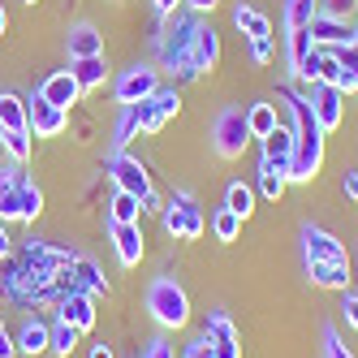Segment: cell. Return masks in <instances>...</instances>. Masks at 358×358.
Returning a JSON list of instances; mask_svg holds the SVG:
<instances>
[{
  "instance_id": "1",
  "label": "cell",
  "mask_w": 358,
  "mask_h": 358,
  "mask_svg": "<svg viewBox=\"0 0 358 358\" xmlns=\"http://www.w3.org/2000/svg\"><path fill=\"white\" fill-rule=\"evenodd\" d=\"M147 311L156 315L160 328H186L190 324V298H186V289L177 285V280L160 276L156 285H151V294H147Z\"/></svg>"
},
{
  "instance_id": "2",
  "label": "cell",
  "mask_w": 358,
  "mask_h": 358,
  "mask_svg": "<svg viewBox=\"0 0 358 358\" xmlns=\"http://www.w3.org/2000/svg\"><path fill=\"white\" fill-rule=\"evenodd\" d=\"M108 177H113L117 190L134 194L143 203V212H160V194H156V186H151V177H147V169L138 160H130V156H121V151H117V156L108 160Z\"/></svg>"
},
{
  "instance_id": "3",
  "label": "cell",
  "mask_w": 358,
  "mask_h": 358,
  "mask_svg": "<svg viewBox=\"0 0 358 358\" xmlns=\"http://www.w3.org/2000/svg\"><path fill=\"white\" fill-rule=\"evenodd\" d=\"M212 138H216V151L224 160H238L242 151L250 147V125H246V108H224L220 117H216V130H212Z\"/></svg>"
},
{
  "instance_id": "4",
  "label": "cell",
  "mask_w": 358,
  "mask_h": 358,
  "mask_svg": "<svg viewBox=\"0 0 358 358\" xmlns=\"http://www.w3.org/2000/svg\"><path fill=\"white\" fill-rule=\"evenodd\" d=\"M220 65V35L212 27H199L194 43H190V61L186 65H177V78L182 83H194L199 73H212Z\"/></svg>"
},
{
  "instance_id": "5",
  "label": "cell",
  "mask_w": 358,
  "mask_h": 358,
  "mask_svg": "<svg viewBox=\"0 0 358 358\" xmlns=\"http://www.w3.org/2000/svg\"><path fill=\"white\" fill-rule=\"evenodd\" d=\"M169 22H173V27H169V39H156V43H160L164 65L177 69V65L190 61V43H194V35H199V13H182V17H169Z\"/></svg>"
},
{
  "instance_id": "6",
  "label": "cell",
  "mask_w": 358,
  "mask_h": 358,
  "mask_svg": "<svg viewBox=\"0 0 358 358\" xmlns=\"http://www.w3.org/2000/svg\"><path fill=\"white\" fill-rule=\"evenodd\" d=\"M160 91V69H151V65H130L117 78V87H113V95H117V104L125 108V104H138V99H151Z\"/></svg>"
},
{
  "instance_id": "7",
  "label": "cell",
  "mask_w": 358,
  "mask_h": 358,
  "mask_svg": "<svg viewBox=\"0 0 358 358\" xmlns=\"http://www.w3.org/2000/svg\"><path fill=\"white\" fill-rule=\"evenodd\" d=\"M311 113H315V125L324 134H332V130H341V121H345V95L337 91V87H328V83H315L311 87Z\"/></svg>"
},
{
  "instance_id": "8",
  "label": "cell",
  "mask_w": 358,
  "mask_h": 358,
  "mask_svg": "<svg viewBox=\"0 0 358 358\" xmlns=\"http://www.w3.org/2000/svg\"><path fill=\"white\" fill-rule=\"evenodd\" d=\"M324 164V130H311V134H298V147H294V164H289V182H311Z\"/></svg>"
},
{
  "instance_id": "9",
  "label": "cell",
  "mask_w": 358,
  "mask_h": 358,
  "mask_svg": "<svg viewBox=\"0 0 358 358\" xmlns=\"http://www.w3.org/2000/svg\"><path fill=\"white\" fill-rule=\"evenodd\" d=\"M27 117H31V134H35V138H57V134L65 130V121H69V113L57 108V104H48L39 91L27 99Z\"/></svg>"
},
{
  "instance_id": "10",
  "label": "cell",
  "mask_w": 358,
  "mask_h": 358,
  "mask_svg": "<svg viewBox=\"0 0 358 358\" xmlns=\"http://www.w3.org/2000/svg\"><path fill=\"white\" fill-rule=\"evenodd\" d=\"M302 255H306V264L311 259H324V264H350L345 259V246L328 234V229H320V224H306L302 229Z\"/></svg>"
},
{
  "instance_id": "11",
  "label": "cell",
  "mask_w": 358,
  "mask_h": 358,
  "mask_svg": "<svg viewBox=\"0 0 358 358\" xmlns=\"http://www.w3.org/2000/svg\"><path fill=\"white\" fill-rule=\"evenodd\" d=\"M203 337L212 341V354L216 358H242V341H238V328L224 311H212L208 315V328H203Z\"/></svg>"
},
{
  "instance_id": "12",
  "label": "cell",
  "mask_w": 358,
  "mask_h": 358,
  "mask_svg": "<svg viewBox=\"0 0 358 358\" xmlns=\"http://www.w3.org/2000/svg\"><path fill=\"white\" fill-rule=\"evenodd\" d=\"M57 311H61L65 324H73L78 332H91V328H95V294H87V289H69V294L57 302Z\"/></svg>"
},
{
  "instance_id": "13",
  "label": "cell",
  "mask_w": 358,
  "mask_h": 358,
  "mask_svg": "<svg viewBox=\"0 0 358 358\" xmlns=\"http://www.w3.org/2000/svg\"><path fill=\"white\" fill-rule=\"evenodd\" d=\"M39 95L48 99V104H57V108L69 113V104H78L83 87H78V78H73L69 69H57V73H48V78L39 83Z\"/></svg>"
},
{
  "instance_id": "14",
  "label": "cell",
  "mask_w": 358,
  "mask_h": 358,
  "mask_svg": "<svg viewBox=\"0 0 358 358\" xmlns=\"http://www.w3.org/2000/svg\"><path fill=\"white\" fill-rule=\"evenodd\" d=\"M294 147H298V134H294V125H285V121H280L276 130L264 138V160H272L276 169H285V177H289V164H294Z\"/></svg>"
},
{
  "instance_id": "15",
  "label": "cell",
  "mask_w": 358,
  "mask_h": 358,
  "mask_svg": "<svg viewBox=\"0 0 358 358\" xmlns=\"http://www.w3.org/2000/svg\"><path fill=\"white\" fill-rule=\"evenodd\" d=\"M22 169H0V220H22Z\"/></svg>"
},
{
  "instance_id": "16",
  "label": "cell",
  "mask_w": 358,
  "mask_h": 358,
  "mask_svg": "<svg viewBox=\"0 0 358 358\" xmlns=\"http://www.w3.org/2000/svg\"><path fill=\"white\" fill-rule=\"evenodd\" d=\"M354 35H358V31L350 27L345 17H324V13H320V17L311 22V39H315V48H341V43H350Z\"/></svg>"
},
{
  "instance_id": "17",
  "label": "cell",
  "mask_w": 358,
  "mask_h": 358,
  "mask_svg": "<svg viewBox=\"0 0 358 358\" xmlns=\"http://www.w3.org/2000/svg\"><path fill=\"white\" fill-rule=\"evenodd\" d=\"M65 48H69V61H87V57H104V35H99L91 22H83V27H73L69 31V39H65Z\"/></svg>"
},
{
  "instance_id": "18",
  "label": "cell",
  "mask_w": 358,
  "mask_h": 358,
  "mask_svg": "<svg viewBox=\"0 0 358 358\" xmlns=\"http://www.w3.org/2000/svg\"><path fill=\"white\" fill-rule=\"evenodd\" d=\"M173 203H177V212H182V238L186 242H199L203 234H208V220H203V208L194 203V194L190 190H177Z\"/></svg>"
},
{
  "instance_id": "19",
  "label": "cell",
  "mask_w": 358,
  "mask_h": 358,
  "mask_svg": "<svg viewBox=\"0 0 358 358\" xmlns=\"http://www.w3.org/2000/svg\"><path fill=\"white\" fill-rule=\"evenodd\" d=\"M306 276H311V285H320V289H350V280H354L350 264H324V259L306 264Z\"/></svg>"
},
{
  "instance_id": "20",
  "label": "cell",
  "mask_w": 358,
  "mask_h": 358,
  "mask_svg": "<svg viewBox=\"0 0 358 358\" xmlns=\"http://www.w3.org/2000/svg\"><path fill=\"white\" fill-rule=\"evenodd\" d=\"M113 242H117V259L125 264V268H138V259H143V229L138 224H113Z\"/></svg>"
},
{
  "instance_id": "21",
  "label": "cell",
  "mask_w": 358,
  "mask_h": 358,
  "mask_svg": "<svg viewBox=\"0 0 358 358\" xmlns=\"http://www.w3.org/2000/svg\"><path fill=\"white\" fill-rule=\"evenodd\" d=\"M234 27H238L246 39H272V22L255 9V5H238V9H234Z\"/></svg>"
},
{
  "instance_id": "22",
  "label": "cell",
  "mask_w": 358,
  "mask_h": 358,
  "mask_svg": "<svg viewBox=\"0 0 358 358\" xmlns=\"http://www.w3.org/2000/svg\"><path fill=\"white\" fill-rule=\"evenodd\" d=\"M48 345H52V328H48L43 320H27V324H22V332H17V350L22 354H43Z\"/></svg>"
},
{
  "instance_id": "23",
  "label": "cell",
  "mask_w": 358,
  "mask_h": 358,
  "mask_svg": "<svg viewBox=\"0 0 358 358\" xmlns=\"http://www.w3.org/2000/svg\"><path fill=\"white\" fill-rule=\"evenodd\" d=\"M285 186H289V177H285V169H276L272 160H259V177H255V194H264V199H280L285 194Z\"/></svg>"
},
{
  "instance_id": "24",
  "label": "cell",
  "mask_w": 358,
  "mask_h": 358,
  "mask_svg": "<svg viewBox=\"0 0 358 358\" xmlns=\"http://www.w3.org/2000/svg\"><path fill=\"white\" fill-rule=\"evenodd\" d=\"M73 280H78V289H87V294H108L104 272H99V264L87 259V255H73Z\"/></svg>"
},
{
  "instance_id": "25",
  "label": "cell",
  "mask_w": 358,
  "mask_h": 358,
  "mask_svg": "<svg viewBox=\"0 0 358 358\" xmlns=\"http://www.w3.org/2000/svg\"><path fill=\"white\" fill-rule=\"evenodd\" d=\"M69 73L78 78V87H83V91H95V87H104V83H108V65H104V57L73 61V65H69Z\"/></svg>"
},
{
  "instance_id": "26",
  "label": "cell",
  "mask_w": 358,
  "mask_h": 358,
  "mask_svg": "<svg viewBox=\"0 0 358 358\" xmlns=\"http://www.w3.org/2000/svg\"><path fill=\"white\" fill-rule=\"evenodd\" d=\"M246 125H250V138H268L276 125H280V113H276V104H250L246 108Z\"/></svg>"
},
{
  "instance_id": "27",
  "label": "cell",
  "mask_w": 358,
  "mask_h": 358,
  "mask_svg": "<svg viewBox=\"0 0 358 358\" xmlns=\"http://www.w3.org/2000/svg\"><path fill=\"white\" fill-rule=\"evenodd\" d=\"M0 130H31L27 99H17V95H0Z\"/></svg>"
},
{
  "instance_id": "28",
  "label": "cell",
  "mask_w": 358,
  "mask_h": 358,
  "mask_svg": "<svg viewBox=\"0 0 358 358\" xmlns=\"http://www.w3.org/2000/svg\"><path fill=\"white\" fill-rule=\"evenodd\" d=\"M320 17V0H285V31H302Z\"/></svg>"
},
{
  "instance_id": "29",
  "label": "cell",
  "mask_w": 358,
  "mask_h": 358,
  "mask_svg": "<svg viewBox=\"0 0 358 358\" xmlns=\"http://www.w3.org/2000/svg\"><path fill=\"white\" fill-rule=\"evenodd\" d=\"M289 43H285V52H289V69H298L306 57L315 52V39H311V27H302V31H289L285 35Z\"/></svg>"
},
{
  "instance_id": "30",
  "label": "cell",
  "mask_w": 358,
  "mask_h": 358,
  "mask_svg": "<svg viewBox=\"0 0 358 358\" xmlns=\"http://www.w3.org/2000/svg\"><path fill=\"white\" fill-rule=\"evenodd\" d=\"M224 208L229 212H238L242 220L255 212V186H246V182H234V186H229L224 190Z\"/></svg>"
},
{
  "instance_id": "31",
  "label": "cell",
  "mask_w": 358,
  "mask_h": 358,
  "mask_svg": "<svg viewBox=\"0 0 358 358\" xmlns=\"http://www.w3.org/2000/svg\"><path fill=\"white\" fill-rule=\"evenodd\" d=\"M134 134H138V113H134V104H125L121 117H117V130H113V147L125 151V147L134 143Z\"/></svg>"
},
{
  "instance_id": "32",
  "label": "cell",
  "mask_w": 358,
  "mask_h": 358,
  "mask_svg": "<svg viewBox=\"0 0 358 358\" xmlns=\"http://www.w3.org/2000/svg\"><path fill=\"white\" fill-rule=\"evenodd\" d=\"M138 216H143V203L134 194L117 190V199H113V224H138Z\"/></svg>"
},
{
  "instance_id": "33",
  "label": "cell",
  "mask_w": 358,
  "mask_h": 358,
  "mask_svg": "<svg viewBox=\"0 0 358 358\" xmlns=\"http://www.w3.org/2000/svg\"><path fill=\"white\" fill-rule=\"evenodd\" d=\"M212 234H216V242H238V234H242V216L229 212V208H220V212L212 216Z\"/></svg>"
},
{
  "instance_id": "34",
  "label": "cell",
  "mask_w": 358,
  "mask_h": 358,
  "mask_svg": "<svg viewBox=\"0 0 358 358\" xmlns=\"http://www.w3.org/2000/svg\"><path fill=\"white\" fill-rule=\"evenodd\" d=\"M78 337H83V332L73 328V324L57 320V328H52V345H48V350H52L57 358H69V354H73V345H78Z\"/></svg>"
},
{
  "instance_id": "35",
  "label": "cell",
  "mask_w": 358,
  "mask_h": 358,
  "mask_svg": "<svg viewBox=\"0 0 358 358\" xmlns=\"http://www.w3.org/2000/svg\"><path fill=\"white\" fill-rule=\"evenodd\" d=\"M0 147H5L17 164L31 160V130H0Z\"/></svg>"
},
{
  "instance_id": "36",
  "label": "cell",
  "mask_w": 358,
  "mask_h": 358,
  "mask_svg": "<svg viewBox=\"0 0 358 358\" xmlns=\"http://www.w3.org/2000/svg\"><path fill=\"white\" fill-rule=\"evenodd\" d=\"M134 113H138V130H143V134H156L160 125H164V113L156 108V99H138Z\"/></svg>"
},
{
  "instance_id": "37",
  "label": "cell",
  "mask_w": 358,
  "mask_h": 358,
  "mask_svg": "<svg viewBox=\"0 0 358 358\" xmlns=\"http://www.w3.org/2000/svg\"><path fill=\"white\" fill-rule=\"evenodd\" d=\"M43 212V190L35 182H22V220H35Z\"/></svg>"
},
{
  "instance_id": "38",
  "label": "cell",
  "mask_w": 358,
  "mask_h": 358,
  "mask_svg": "<svg viewBox=\"0 0 358 358\" xmlns=\"http://www.w3.org/2000/svg\"><path fill=\"white\" fill-rule=\"evenodd\" d=\"M324 358H354V350L341 341L337 324H324Z\"/></svg>"
},
{
  "instance_id": "39",
  "label": "cell",
  "mask_w": 358,
  "mask_h": 358,
  "mask_svg": "<svg viewBox=\"0 0 358 358\" xmlns=\"http://www.w3.org/2000/svg\"><path fill=\"white\" fill-rule=\"evenodd\" d=\"M151 99H156V108L164 113V121H169V117H177V113H182V95H177V87H160V91L151 95Z\"/></svg>"
},
{
  "instance_id": "40",
  "label": "cell",
  "mask_w": 358,
  "mask_h": 358,
  "mask_svg": "<svg viewBox=\"0 0 358 358\" xmlns=\"http://www.w3.org/2000/svg\"><path fill=\"white\" fill-rule=\"evenodd\" d=\"M328 52L337 57V61H341V65H345V69L354 73V78H358V35H354L350 43H341V48H328Z\"/></svg>"
},
{
  "instance_id": "41",
  "label": "cell",
  "mask_w": 358,
  "mask_h": 358,
  "mask_svg": "<svg viewBox=\"0 0 358 358\" xmlns=\"http://www.w3.org/2000/svg\"><path fill=\"white\" fill-rule=\"evenodd\" d=\"M160 224H164V234L182 238V212H177V203H169V208H160Z\"/></svg>"
},
{
  "instance_id": "42",
  "label": "cell",
  "mask_w": 358,
  "mask_h": 358,
  "mask_svg": "<svg viewBox=\"0 0 358 358\" xmlns=\"http://www.w3.org/2000/svg\"><path fill=\"white\" fill-rule=\"evenodd\" d=\"M341 311H345V324L358 332V294H350V289H341Z\"/></svg>"
},
{
  "instance_id": "43",
  "label": "cell",
  "mask_w": 358,
  "mask_h": 358,
  "mask_svg": "<svg viewBox=\"0 0 358 358\" xmlns=\"http://www.w3.org/2000/svg\"><path fill=\"white\" fill-rule=\"evenodd\" d=\"M250 61L255 65H268L272 61V39H250Z\"/></svg>"
},
{
  "instance_id": "44",
  "label": "cell",
  "mask_w": 358,
  "mask_h": 358,
  "mask_svg": "<svg viewBox=\"0 0 358 358\" xmlns=\"http://www.w3.org/2000/svg\"><path fill=\"white\" fill-rule=\"evenodd\" d=\"M350 9H354V0H328L320 13H324V17H345V22H350Z\"/></svg>"
},
{
  "instance_id": "45",
  "label": "cell",
  "mask_w": 358,
  "mask_h": 358,
  "mask_svg": "<svg viewBox=\"0 0 358 358\" xmlns=\"http://www.w3.org/2000/svg\"><path fill=\"white\" fill-rule=\"evenodd\" d=\"M186 358H216V354H212V341H208V337H199V341H190Z\"/></svg>"
},
{
  "instance_id": "46",
  "label": "cell",
  "mask_w": 358,
  "mask_h": 358,
  "mask_svg": "<svg viewBox=\"0 0 358 358\" xmlns=\"http://www.w3.org/2000/svg\"><path fill=\"white\" fill-rule=\"evenodd\" d=\"M182 5V0H151V9H156V17L164 22V17H173V9Z\"/></svg>"
},
{
  "instance_id": "47",
  "label": "cell",
  "mask_w": 358,
  "mask_h": 358,
  "mask_svg": "<svg viewBox=\"0 0 358 358\" xmlns=\"http://www.w3.org/2000/svg\"><path fill=\"white\" fill-rule=\"evenodd\" d=\"M341 186H345V194L358 203V169H345V177H341Z\"/></svg>"
},
{
  "instance_id": "48",
  "label": "cell",
  "mask_w": 358,
  "mask_h": 358,
  "mask_svg": "<svg viewBox=\"0 0 358 358\" xmlns=\"http://www.w3.org/2000/svg\"><path fill=\"white\" fill-rule=\"evenodd\" d=\"M147 358H177V354H173L169 341H151V345H147Z\"/></svg>"
},
{
  "instance_id": "49",
  "label": "cell",
  "mask_w": 358,
  "mask_h": 358,
  "mask_svg": "<svg viewBox=\"0 0 358 358\" xmlns=\"http://www.w3.org/2000/svg\"><path fill=\"white\" fill-rule=\"evenodd\" d=\"M182 5H186L190 13H212V9L220 5V0H182Z\"/></svg>"
},
{
  "instance_id": "50",
  "label": "cell",
  "mask_w": 358,
  "mask_h": 358,
  "mask_svg": "<svg viewBox=\"0 0 358 358\" xmlns=\"http://www.w3.org/2000/svg\"><path fill=\"white\" fill-rule=\"evenodd\" d=\"M0 358H17V341H9L5 332H0Z\"/></svg>"
},
{
  "instance_id": "51",
  "label": "cell",
  "mask_w": 358,
  "mask_h": 358,
  "mask_svg": "<svg viewBox=\"0 0 358 358\" xmlns=\"http://www.w3.org/2000/svg\"><path fill=\"white\" fill-rule=\"evenodd\" d=\"M9 250H13V242H9V234H5V220H0V259H9Z\"/></svg>"
},
{
  "instance_id": "52",
  "label": "cell",
  "mask_w": 358,
  "mask_h": 358,
  "mask_svg": "<svg viewBox=\"0 0 358 358\" xmlns=\"http://www.w3.org/2000/svg\"><path fill=\"white\" fill-rule=\"evenodd\" d=\"M91 358H113V345H104V341H99V345L91 350Z\"/></svg>"
},
{
  "instance_id": "53",
  "label": "cell",
  "mask_w": 358,
  "mask_h": 358,
  "mask_svg": "<svg viewBox=\"0 0 358 358\" xmlns=\"http://www.w3.org/2000/svg\"><path fill=\"white\" fill-rule=\"evenodd\" d=\"M5 27H9V13H5V9H0V35H5Z\"/></svg>"
},
{
  "instance_id": "54",
  "label": "cell",
  "mask_w": 358,
  "mask_h": 358,
  "mask_svg": "<svg viewBox=\"0 0 358 358\" xmlns=\"http://www.w3.org/2000/svg\"><path fill=\"white\" fill-rule=\"evenodd\" d=\"M0 332H5V320H0Z\"/></svg>"
},
{
  "instance_id": "55",
  "label": "cell",
  "mask_w": 358,
  "mask_h": 358,
  "mask_svg": "<svg viewBox=\"0 0 358 358\" xmlns=\"http://www.w3.org/2000/svg\"><path fill=\"white\" fill-rule=\"evenodd\" d=\"M354 280H358V268H354Z\"/></svg>"
},
{
  "instance_id": "56",
  "label": "cell",
  "mask_w": 358,
  "mask_h": 358,
  "mask_svg": "<svg viewBox=\"0 0 358 358\" xmlns=\"http://www.w3.org/2000/svg\"><path fill=\"white\" fill-rule=\"evenodd\" d=\"M27 5H35V0H27Z\"/></svg>"
},
{
  "instance_id": "57",
  "label": "cell",
  "mask_w": 358,
  "mask_h": 358,
  "mask_svg": "<svg viewBox=\"0 0 358 358\" xmlns=\"http://www.w3.org/2000/svg\"><path fill=\"white\" fill-rule=\"evenodd\" d=\"M354 31H358V27H354Z\"/></svg>"
}]
</instances>
